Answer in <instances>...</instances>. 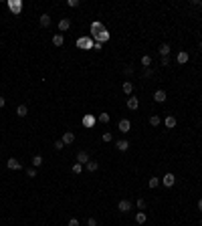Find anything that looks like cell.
I'll list each match as a JSON object with an SVG mask.
<instances>
[{
	"mask_svg": "<svg viewBox=\"0 0 202 226\" xmlns=\"http://www.w3.org/2000/svg\"><path fill=\"white\" fill-rule=\"evenodd\" d=\"M198 210L202 212V198H200V200H198Z\"/></svg>",
	"mask_w": 202,
	"mask_h": 226,
	"instance_id": "b9f144b4",
	"label": "cell"
},
{
	"mask_svg": "<svg viewBox=\"0 0 202 226\" xmlns=\"http://www.w3.org/2000/svg\"><path fill=\"white\" fill-rule=\"evenodd\" d=\"M135 204H138V208H140V210H146V200H144V198H140Z\"/></svg>",
	"mask_w": 202,
	"mask_h": 226,
	"instance_id": "f1b7e54d",
	"label": "cell"
},
{
	"mask_svg": "<svg viewBox=\"0 0 202 226\" xmlns=\"http://www.w3.org/2000/svg\"><path fill=\"white\" fill-rule=\"evenodd\" d=\"M63 147H65V144H63L61 140H59V141H55V149H57V151H61Z\"/></svg>",
	"mask_w": 202,
	"mask_h": 226,
	"instance_id": "f546056e",
	"label": "cell"
},
{
	"mask_svg": "<svg viewBox=\"0 0 202 226\" xmlns=\"http://www.w3.org/2000/svg\"><path fill=\"white\" fill-rule=\"evenodd\" d=\"M4 103H6V101H4V97H0V109L4 107Z\"/></svg>",
	"mask_w": 202,
	"mask_h": 226,
	"instance_id": "60d3db41",
	"label": "cell"
},
{
	"mask_svg": "<svg viewBox=\"0 0 202 226\" xmlns=\"http://www.w3.org/2000/svg\"><path fill=\"white\" fill-rule=\"evenodd\" d=\"M16 115H18V117H26V115H29V107H26V105H18V107H16Z\"/></svg>",
	"mask_w": 202,
	"mask_h": 226,
	"instance_id": "9c48e42d",
	"label": "cell"
},
{
	"mask_svg": "<svg viewBox=\"0 0 202 226\" xmlns=\"http://www.w3.org/2000/svg\"><path fill=\"white\" fill-rule=\"evenodd\" d=\"M97 39H99V40H101V43H105V40H107V39H109V34H107V30H105V29H103V30H101V33H99V34H97Z\"/></svg>",
	"mask_w": 202,
	"mask_h": 226,
	"instance_id": "7402d4cb",
	"label": "cell"
},
{
	"mask_svg": "<svg viewBox=\"0 0 202 226\" xmlns=\"http://www.w3.org/2000/svg\"><path fill=\"white\" fill-rule=\"evenodd\" d=\"M142 65H144L146 69H150V65H152V57H148V55H144V57H142Z\"/></svg>",
	"mask_w": 202,
	"mask_h": 226,
	"instance_id": "44dd1931",
	"label": "cell"
},
{
	"mask_svg": "<svg viewBox=\"0 0 202 226\" xmlns=\"http://www.w3.org/2000/svg\"><path fill=\"white\" fill-rule=\"evenodd\" d=\"M81 170H83V166L79 164V162H77L75 166H73V174H81Z\"/></svg>",
	"mask_w": 202,
	"mask_h": 226,
	"instance_id": "83f0119b",
	"label": "cell"
},
{
	"mask_svg": "<svg viewBox=\"0 0 202 226\" xmlns=\"http://www.w3.org/2000/svg\"><path fill=\"white\" fill-rule=\"evenodd\" d=\"M127 107H130L131 111L138 109V107H140V101H138V97H130V99H127Z\"/></svg>",
	"mask_w": 202,
	"mask_h": 226,
	"instance_id": "8992f818",
	"label": "cell"
},
{
	"mask_svg": "<svg viewBox=\"0 0 202 226\" xmlns=\"http://www.w3.org/2000/svg\"><path fill=\"white\" fill-rule=\"evenodd\" d=\"M67 4L71 6V8H77V6H79V0H67Z\"/></svg>",
	"mask_w": 202,
	"mask_h": 226,
	"instance_id": "4dcf8cb0",
	"label": "cell"
},
{
	"mask_svg": "<svg viewBox=\"0 0 202 226\" xmlns=\"http://www.w3.org/2000/svg\"><path fill=\"white\" fill-rule=\"evenodd\" d=\"M154 99H156V101H158V103H164V101H166V91H162V89H158V91L154 93Z\"/></svg>",
	"mask_w": 202,
	"mask_h": 226,
	"instance_id": "52a82bcc",
	"label": "cell"
},
{
	"mask_svg": "<svg viewBox=\"0 0 202 226\" xmlns=\"http://www.w3.org/2000/svg\"><path fill=\"white\" fill-rule=\"evenodd\" d=\"M91 30H93V33H95V34H99V33H101V30H103V26H101V24H99V22H93V26H91Z\"/></svg>",
	"mask_w": 202,
	"mask_h": 226,
	"instance_id": "d4e9b609",
	"label": "cell"
},
{
	"mask_svg": "<svg viewBox=\"0 0 202 226\" xmlns=\"http://www.w3.org/2000/svg\"><path fill=\"white\" fill-rule=\"evenodd\" d=\"M166 127H170V129H172V127H176V117H174V115H168V117H166Z\"/></svg>",
	"mask_w": 202,
	"mask_h": 226,
	"instance_id": "e0dca14e",
	"label": "cell"
},
{
	"mask_svg": "<svg viewBox=\"0 0 202 226\" xmlns=\"http://www.w3.org/2000/svg\"><path fill=\"white\" fill-rule=\"evenodd\" d=\"M117 210L123 212V214H127V212L131 210V202H130V200H121V202L117 204Z\"/></svg>",
	"mask_w": 202,
	"mask_h": 226,
	"instance_id": "6da1fadb",
	"label": "cell"
},
{
	"mask_svg": "<svg viewBox=\"0 0 202 226\" xmlns=\"http://www.w3.org/2000/svg\"><path fill=\"white\" fill-rule=\"evenodd\" d=\"M63 144H65V145H71L73 144V141H75V133H71V131H67V133H65V135H63Z\"/></svg>",
	"mask_w": 202,
	"mask_h": 226,
	"instance_id": "277c9868",
	"label": "cell"
},
{
	"mask_svg": "<svg viewBox=\"0 0 202 226\" xmlns=\"http://www.w3.org/2000/svg\"><path fill=\"white\" fill-rule=\"evenodd\" d=\"M174 182H176V176H174V174H166V176L162 178V184H164L166 188L174 186Z\"/></svg>",
	"mask_w": 202,
	"mask_h": 226,
	"instance_id": "7a4b0ae2",
	"label": "cell"
},
{
	"mask_svg": "<svg viewBox=\"0 0 202 226\" xmlns=\"http://www.w3.org/2000/svg\"><path fill=\"white\" fill-rule=\"evenodd\" d=\"M115 145H117V149H119V151H125V149L130 147V141H127V140H119Z\"/></svg>",
	"mask_w": 202,
	"mask_h": 226,
	"instance_id": "4fadbf2b",
	"label": "cell"
},
{
	"mask_svg": "<svg viewBox=\"0 0 202 226\" xmlns=\"http://www.w3.org/2000/svg\"><path fill=\"white\" fill-rule=\"evenodd\" d=\"M160 186V178H150V188H158Z\"/></svg>",
	"mask_w": 202,
	"mask_h": 226,
	"instance_id": "484cf974",
	"label": "cell"
},
{
	"mask_svg": "<svg viewBox=\"0 0 202 226\" xmlns=\"http://www.w3.org/2000/svg\"><path fill=\"white\" fill-rule=\"evenodd\" d=\"M10 10H12V12H20V10H22V2H10Z\"/></svg>",
	"mask_w": 202,
	"mask_h": 226,
	"instance_id": "2e32d148",
	"label": "cell"
},
{
	"mask_svg": "<svg viewBox=\"0 0 202 226\" xmlns=\"http://www.w3.org/2000/svg\"><path fill=\"white\" fill-rule=\"evenodd\" d=\"M200 226H202V218H200Z\"/></svg>",
	"mask_w": 202,
	"mask_h": 226,
	"instance_id": "7bdbcfd3",
	"label": "cell"
},
{
	"mask_svg": "<svg viewBox=\"0 0 202 226\" xmlns=\"http://www.w3.org/2000/svg\"><path fill=\"white\" fill-rule=\"evenodd\" d=\"M49 24H51V16H49V14H41V26L47 29Z\"/></svg>",
	"mask_w": 202,
	"mask_h": 226,
	"instance_id": "ac0fdd59",
	"label": "cell"
},
{
	"mask_svg": "<svg viewBox=\"0 0 202 226\" xmlns=\"http://www.w3.org/2000/svg\"><path fill=\"white\" fill-rule=\"evenodd\" d=\"M69 226H79V220L77 218H71V220H69Z\"/></svg>",
	"mask_w": 202,
	"mask_h": 226,
	"instance_id": "d590c367",
	"label": "cell"
},
{
	"mask_svg": "<svg viewBox=\"0 0 202 226\" xmlns=\"http://www.w3.org/2000/svg\"><path fill=\"white\" fill-rule=\"evenodd\" d=\"M121 89H123V93H127V95H131V93H134V83H131V81H125Z\"/></svg>",
	"mask_w": 202,
	"mask_h": 226,
	"instance_id": "8fae6325",
	"label": "cell"
},
{
	"mask_svg": "<svg viewBox=\"0 0 202 226\" xmlns=\"http://www.w3.org/2000/svg\"><path fill=\"white\" fill-rule=\"evenodd\" d=\"M113 140V135L109 133V131H105V133H103V141H111Z\"/></svg>",
	"mask_w": 202,
	"mask_h": 226,
	"instance_id": "d6a6232c",
	"label": "cell"
},
{
	"mask_svg": "<svg viewBox=\"0 0 202 226\" xmlns=\"http://www.w3.org/2000/svg\"><path fill=\"white\" fill-rule=\"evenodd\" d=\"M69 26H71V20H69V18H63V20H59V30H61V33H65V30H67Z\"/></svg>",
	"mask_w": 202,
	"mask_h": 226,
	"instance_id": "ba28073f",
	"label": "cell"
},
{
	"mask_svg": "<svg viewBox=\"0 0 202 226\" xmlns=\"http://www.w3.org/2000/svg\"><path fill=\"white\" fill-rule=\"evenodd\" d=\"M188 59H190V57H188V53L180 51V53H178V57H176V61H178L180 65H186V63H188Z\"/></svg>",
	"mask_w": 202,
	"mask_h": 226,
	"instance_id": "30bf717a",
	"label": "cell"
},
{
	"mask_svg": "<svg viewBox=\"0 0 202 226\" xmlns=\"http://www.w3.org/2000/svg\"><path fill=\"white\" fill-rule=\"evenodd\" d=\"M160 121H162V119H160V115H152V117H150V125H152V127H158Z\"/></svg>",
	"mask_w": 202,
	"mask_h": 226,
	"instance_id": "ffe728a7",
	"label": "cell"
},
{
	"mask_svg": "<svg viewBox=\"0 0 202 226\" xmlns=\"http://www.w3.org/2000/svg\"><path fill=\"white\" fill-rule=\"evenodd\" d=\"M77 162L81 166H87V162H89V154H87V151H79V154H77Z\"/></svg>",
	"mask_w": 202,
	"mask_h": 226,
	"instance_id": "3957f363",
	"label": "cell"
},
{
	"mask_svg": "<svg viewBox=\"0 0 202 226\" xmlns=\"http://www.w3.org/2000/svg\"><path fill=\"white\" fill-rule=\"evenodd\" d=\"M33 166H34V168L43 166V158H41V155H34V158H33Z\"/></svg>",
	"mask_w": 202,
	"mask_h": 226,
	"instance_id": "cb8c5ba5",
	"label": "cell"
},
{
	"mask_svg": "<svg viewBox=\"0 0 202 226\" xmlns=\"http://www.w3.org/2000/svg\"><path fill=\"white\" fill-rule=\"evenodd\" d=\"M130 129H131V123L127 119H121L119 121V131H121V133H127Z\"/></svg>",
	"mask_w": 202,
	"mask_h": 226,
	"instance_id": "5b68a950",
	"label": "cell"
},
{
	"mask_svg": "<svg viewBox=\"0 0 202 226\" xmlns=\"http://www.w3.org/2000/svg\"><path fill=\"white\" fill-rule=\"evenodd\" d=\"M162 65L166 67V65H170V61H168V57H162Z\"/></svg>",
	"mask_w": 202,
	"mask_h": 226,
	"instance_id": "f35d334b",
	"label": "cell"
},
{
	"mask_svg": "<svg viewBox=\"0 0 202 226\" xmlns=\"http://www.w3.org/2000/svg\"><path fill=\"white\" fill-rule=\"evenodd\" d=\"M8 168L10 170H20V162H18V159H14V158H10L8 159Z\"/></svg>",
	"mask_w": 202,
	"mask_h": 226,
	"instance_id": "5bb4252c",
	"label": "cell"
},
{
	"mask_svg": "<svg viewBox=\"0 0 202 226\" xmlns=\"http://www.w3.org/2000/svg\"><path fill=\"white\" fill-rule=\"evenodd\" d=\"M200 48H202V43H200Z\"/></svg>",
	"mask_w": 202,
	"mask_h": 226,
	"instance_id": "ee69618b",
	"label": "cell"
},
{
	"mask_svg": "<svg viewBox=\"0 0 202 226\" xmlns=\"http://www.w3.org/2000/svg\"><path fill=\"white\" fill-rule=\"evenodd\" d=\"M97 168H99V164H97V162H91V159L87 162V170H89V172H95Z\"/></svg>",
	"mask_w": 202,
	"mask_h": 226,
	"instance_id": "603a6c76",
	"label": "cell"
},
{
	"mask_svg": "<svg viewBox=\"0 0 202 226\" xmlns=\"http://www.w3.org/2000/svg\"><path fill=\"white\" fill-rule=\"evenodd\" d=\"M192 6H202V0H192Z\"/></svg>",
	"mask_w": 202,
	"mask_h": 226,
	"instance_id": "ab89813d",
	"label": "cell"
},
{
	"mask_svg": "<svg viewBox=\"0 0 202 226\" xmlns=\"http://www.w3.org/2000/svg\"><path fill=\"white\" fill-rule=\"evenodd\" d=\"M83 123H87V125H91V123H93V117H87V119H83Z\"/></svg>",
	"mask_w": 202,
	"mask_h": 226,
	"instance_id": "74e56055",
	"label": "cell"
},
{
	"mask_svg": "<svg viewBox=\"0 0 202 226\" xmlns=\"http://www.w3.org/2000/svg\"><path fill=\"white\" fill-rule=\"evenodd\" d=\"M144 75H146V77H152V75H154V71H152V69H146Z\"/></svg>",
	"mask_w": 202,
	"mask_h": 226,
	"instance_id": "8d00e7d4",
	"label": "cell"
},
{
	"mask_svg": "<svg viewBox=\"0 0 202 226\" xmlns=\"http://www.w3.org/2000/svg\"><path fill=\"white\" fill-rule=\"evenodd\" d=\"M99 121H101V123H109V113H101Z\"/></svg>",
	"mask_w": 202,
	"mask_h": 226,
	"instance_id": "4316f807",
	"label": "cell"
},
{
	"mask_svg": "<svg viewBox=\"0 0 202 226\" xmlns=\"http://www.w3.org/2000/svg\"><path fill=\"white\" fill-rule=\"evenodd\" d=\"M146 220H148V216H146V212H138V214H135V222H138V224H144Z\"/></svg>",
	"mask_w": 202,
	"mask_h": 226,
	"instance_id": "9a60e30c",
	"label": "cell"
},
{
	"mask_svg": "<svg viewBox=\"0 0 202 226\" xmlns=\"http://www.w3.org/2000/svg\"><path fill=\"white\" fill-rule=\"evenodd\" d=\"M87 226H97V220L95 218H89V220H87Z\"/></svg>",
	"mask_w": 202,
	"mask_h": 226,
	"instance_id": "e575fe53",
	"label": "cell"
},
{
	"mask_svg": "<svg viewBox=\"0 0 202 226\" xmlns=\"http://www.w3.org/2000/svg\"><path fill=\"white\" fill-rule=\"evenodd\" d=\"M168 53H170V44L164 43L162 47H160V55H162V57H168Z\"/></svg>",
	"mask_w": 202,
	"mask_h": 226,
	"instance_id": "d6986e66",
	"label": "cell"
},
{
	"mask_svg": "<svg viewBox=\"0 0 202 226\" xmlns=\"http://www.w3.org/2000/svg\"><path fill=\"white\" fill-rule=\"evenodd\" d=\"M79 47H89V40H87V39H79Z\"/></svg>",
	"mask_w": 202,
	"mask_h": 226,
	"instance_id": "836d02e7",
	"label": "cell"
},
{
	"mask_svg": "<svg viewBox=\"0 0 202 226\" xmlns=\"http://www.w3.org/2000/svg\"><path fill=\"white\" fill-rule=\"evenodd\" d=\"M63 43H65V39H63V34H61V33H57V34L53 36V44H55V47H61Z\"/></svg>",
	"mask_w": 202,
	"mask_h": 226,
	"instance_id": "7c38bea8",
	"label": "cell"
},
{
	"mask_svg": "<svg viewBox=\"0 0 202 226\" xmlns=\"http://www.w3.org/2000/svg\"><path fill=\"white\" fill-rule=\"evenodd\" d=\"M26 176H29V178H34V176H37V170H34V168L26 170Z\"/></svg>",
	"mask_w": 202,
	"mask_h": 226,
	"instance_id": "1f68e13d",
	"label": "cell"
}]
</instances>
